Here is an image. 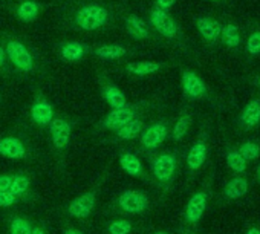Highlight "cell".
<instances>
[{"label":"cell","instance_id":"cell-1","mask_svg":"<svg viewBox=\"0 0 260 234\" xmlns=\"http://www.w3.org/2000/svg\"><path fill=\"white\" fill-rule=\"evenodd\" d=\"M107 17L109 14L106 8L98 5H87L78 10L75 16V22L84 31H95L107 22Z\"/></svg>","mask_w":260,"mask_h":234},{"label":"cell","instance_id":"cell-2","mask_svg":"<svg viewBox=\"0 0 260 234\" xmlns=\"http://www.w3.org/2000/svg\"><path fill=\"white\" fill-rule=\"evenodd\" d=\"M118 205L125 213L140 214L149 208L150 199L147 197L146 193H143L140 190H124L118 196Z\"/></svg>","mask_w":260,"mask_h":234},{"label":"cell","instance_id":"cell-3","mask_svg":"<svg viewBox=\"0 0 260 234\" xmlns=\"http://www.w3.org/2000/svg\"><path fill=\"white\" fill-rule=\"evenodd\" d=\"M176 167H178V161H176V156L172 153L158 155L152 161V172H153L155 179L159 184L172 182L175 178V173H176Z\"/></svg>","mask_w":260,"mask_h":234},{"label":"cell","instance_id":"cell-4","mask_svg":"<svg viewBox=\"0 0 260 234\" xmlns=\"http://www.w3.org/2000/svg\"><path fill=\"white\" fill-rule=\"evenodd\" d=\"M7 57L14 63V66H17L20 71L29 72L34 68V58L31 55V52L26 49V46L17 40H11L7 45Z\"/></svg>","mask_w":260,"mask_h":234},{"label":"cell","instance_id":"cell-5","mask_svg":"<svg viewBox=\"0 0 260 234\" xmlns=\"http://www.w3.org/2000/svg\"><path fill=\"white\" fill-rule=\"evenodd\" d=\"M95 205H96V191L93 190L86 191L71 200V204L68 205V213L75 219H86L92 214Z\"/></svg>","mask_w":260,"mask_h":234},{"label":"cell","instance_id":"cell-6","mask_svg":"<svg viewBox=\"0 0 260 234\" xmlns=\"http://www.w3.org/2000/svg\"><path fill=\"white\" fill-rule=\"evenodd\" d=\"M150 20H152V25L155 26V29L159 34H162L164 37L175 39L178 36V25L167 11H164L161 8H155L150 14Z\"/></svg>","mask_w":260,"mask_h":234},{"label":"cell","instance_id":"cell-7","mask_svg":"<svg viewBox=\"0 0 260 234\" xmlns=\"http://www.w3.org/2000/svg\"><path fill=\"white\" fill-rule=\"evenodd\" d=\"M49 132H51V138H52V144L55 149L63 150L69 146L71 141V133H72V127L71 123L64 118H54L49 124Z\"/></svg>","mask_w":260,"mask_h":234},{"label":"cell","instance_id":"cell-8","mask_svg":"<svg viewBox=\"0 0 260 234\" xmlns=\"http://www.w3.org/2000/svg\"><path fill=\"white\" fill-rule=\"evenodd\" d=\"M169 129L164 123H155L141 132V144L147 150H156L167 138Z\"/></svg>","mask_w":260,"mask_h":234},{"label":"cell","instance_id":"cell-9","mask_svg":"<svg viewBox=\"0 0 260 234\" xmlns=\"http://www.w3.org/2000/svg\"><path fill=\"white\" fill-rule=\"evenodd\" d=\"M182 90L188 98L193 99H201L207 95V86L204 80L193 71H184L182 78H181Z\"/></svg>","mask_w":260,"mask_h":234},{"label":"cell","instance_id":"cell-10","mask_svg":"<svg viewBox=\"0 0 260 234\" xmlns=\"http://www.w3.org/2000/svg\"><path fill=\"white\" fill-rule=\"evenodd\" d=\"M207 202H208V196L204 190L201 191H196L187 202V207H185V220L191 225L198 223L205 210H207Z\"/></svg>","mask_w":260,"mask_h":234},{"label":"cell","instance_id":"cell-11","mask_svg":"<svg viewBox=\"0 0 260 234\" xmlns=\"http://www.w3.org/2000/svg\"><path fill=\"white\" fill-rule=\"evenodd\" d=\"M135 118V110L134 107H130L128 104L127 106H122V107H116V109H112L103 121V126L109 130H118L121 126H124L127 121L134 120Z\"/></svg>","mask_w":260,"mask_h":234},{"label":"cell","instance_id":"cell-12","mask_svg":"<svg viewBox=\"0 0 260 234\" xmlns=\"http://www.w3.org/2000/svg\"><path fill=\"white\" fill-rule=\"evenodd\" d=\"M0 155L7 159H25L26 158V147L25 144L14 137H7L0 140Z\"/></svg>","mask_w":260,"mask_h":234},{"label":"cell","instance_id":"cell-13","mask_svg":"<svg viewBox=\"0 0 260 234\" xmlns=\"http://www.w3.org/2000/svg\"><path fill=\"white\" fill-rule=\"evenodd\" d=\"M31 118L39 126H49L54 120V107L49 101L39 98L31 107Z\"/></svg>","mask_w":260,"mask_h":234},{"label":"cell","instance_id":"cell-14","mask_svg":"<svg viewBox=\"0 0 260 234\" xmlns=\"http://www.w3.org/2000/svg\"><path fill=\"white\" fill-rule=\"evenodd\" d=\"M207 153H208L207 143L202 141V140L196 141L191 146V149L188 150V153H187V165H188V169L191 172L199 170L207 161Z\"/></svg>","mask_w":260,"mask_h":234},{"label":"cell","instance_id":"cell-15","mask_svg":"<svg viewBox=\"0 0 260 234\" xmlns=\"http://www.w3.org/2000/svg\"><path fill=\"white\" fill-rule=\"evenodd\" d=\"M239 121L245 129H252L260 123V99L254 98L251 99L242 110Z\"/></svg>","mask_w":260,"mask_h":234},{"label":"cell","instance_id":"cell-16","mask_svg":"<svg viewBox=\"0 0 260 234\" xmlns=\"http://www.w3.org/2000/svg\"><path fill=\"white\" fill-rule=\"evenodd\" d=\"M196 28L201 34V37L210 43H214L217 42V39H220V29H222V25L213 19H208V17H201L198 19L196 22Z\"/></svg>","mask_w":260,"mask_h":234},{"label":"cell","instance_id":"cell-17","mask_svg":"<svg viewBox=\"0 0 260 234\" xmlns=\"http://www.w3.org/2000/svg\"><path fill=\"white\" fill-rule=\"evenodd\" d=\"M162 63L159 61H152V60H144V61H132L127 63L125 69L130 75L135 77H146V75H152L156 74L162 69Z\"/></svg>","mask_w":260,"mask_h":234},{"label":"cell","instance_id":"cell-18","mask_svg":"<svg viewBox=\"0 0 260 234\" xmlns=\"http://www.w3.org/2000/svg\"><path fill=\"white\" fill-rule=\"evenodd\" d=\"M248 193V181L242 176H236L233 178L223 188V196L226 199L236 200L243 197Z\"/></svg>","mask_w":260,"mask_h":234},{"label":"cell","instance_id":"cell-19","mask_svg":"<svg viewBox=\"0 0 260 234\" xmlns=\"http://www.w3.org/2000/svg\"><path fill=\"white\" fill-rule=\"evenodd\" d=\"M119 165L130 176H134V178L143 176V164H141L140 158L134 153H121Z\"/></svg>","mask_w":260,"mask_h":234},{"label":"cell","instance_id":"cell-20","mask_svg":"<svg viewBox=\"0 0 260 234\" xmlns=\"http://www.w3.org/2000/svg\"><path fill=\"white\" fill-rule=\"evenodd\" d=\"M125 29H127L128 36H132L134 39H138V40H144V39L149 37V28H147L146 22L138 16L127 17Z\"/></svg>","mask_w":260,"mask_h":234},{"label":"cell","instance_id":"cell-21","mask_svg":"<svg viewBox=\"0 0 260 234\" xmlns=\"http://www.w3.org/2000/svg\"><path fill=\"white\" fill-rule=\"evenodd\" d=\"M144 130V124L141 120H138L137 116L134 120L127 121L124 126H121L118 130H116V137L119 140H134L137 137L141 135V132Z\"/></svg>","mask_w":260,"mask_h":234},{"label":"cell","instance_id":"cell-22","mask_svg":"<svg viewBox=\"0 0 260 234\" xmlns=\"http://www.w3.org/2000/svg\"><path fill=\"white\" fill-rule=\"evenodd\" d=\"M104 99L112 109L127 106V98H125L124 92L116 86H107L104 89Z\"/></svg>","mask_w":260,"mask_h":234},{"label":"cell","instance_id":"cell-23","mask_svg":"<svg viewBox=\"0 0 260 234\" xmlns=\"http://www.w3.org/2000/svg\"><path fill=\"white\" fill-rule=\"evenodd\" d=\"M220 39L223 42L225 46L228 48H237L240 45V32L237 25L228 23L225 26H222L220 29Z\"/></svg>","mask_w":260,"mask_h":234},{"label":"cell","instance_id":"cell-24","mask_svg":"<svg viewBox=\"0 0 260 234\" xmlns=\"http://www.w3.org/2000/svg\"><path fill=\"white\" fill-rule=\"evenodd\" d=\"M95 54L103 60H118L127 54V49L119 45H104L96 48Z\"/></svg>","mask_w":260,"mask_h":234},{"label":"cell","instance_id":"cell-25","mask_svg":"<svg viewBox=\"0 0 260 234\" xmlns=\"http://www.w3.org/2000/svg\"><path fill=\"white\" fill-rule=\"evenodd\" d=\"M29 188H31V179H29V176L22 175V173L13 175V181H11V188H10V191H11L14 196L22 197V196H25V194L29 191Z\"/></svg>","mask_w":260,"mask_h":234},{"label":"cell","instance_id":"cell-26","mask_svg":"<svg viewBox=\"0 0 260 234\" xmlns=\"http://www.w3.org/2000/svg\"><path fill=\"white\" fill-rule=\"evenodd\" d=\"M84 55V48L81 43L69 42L61 48V57L66 61H80Z\"/></svg>","mask_w":260,"mask_h":234},{"label":"cell","instance_id":"cell-27","mask_svg":"<svg viewBox=\"0 0 260 234\" xmlns=\"http://www.w3.org/2000/svg\"><path fill=\"white\" fill-rule=\"evenodd\" d=\"M17 16L23 22H34L39 16V5L34 0H26L17 8Z\"/></svg>","mask_w":260,"mask_h":234},{"label":"cell","instance_id":"cell-28","mask_svg":"<svg viewBox=\"0 0 260 234\" xmlns=\"http://www.w3.org/2000/svg\"><path fill=\"white\" fill-rule=\"evenodd\" d=\"M225 159H226V165L234 173H239L240 175V173H245L246 172V164L248 162L242 158V155L237 150H228Z\"/></svg>","mask_w":260,"mask_h":234},{"label":"cell","instance_id":"cell-29","mask_svg":"<svg viewBox=\"0 0 260 234\" xmlns=\"http://www.w3.org/2000/svg\"><path fill=\"white\" fill-rule=\"evenodd\" d=\"M237 152L242 155V158L248 162V161H255L260 156V146L254 141H245Z\"/></svg>","mask_w":260,"mask_h":234},{"label":"cell","instance_id":"cell-30","mask_svg":"<svg viewBox=\"0 0 260 234\" xmlns=\"http://www.w3.org/2000/svg\"><path fill=\"white\" fill-rule=\"evenodd\" d=\"M134 229V225L127 219H116L112 220L107 225V232L109 234H130Z\"/></svg>","mask_w":260,"mask_h":234},{"label":"cell","instance_id":"cell-31","mask_svg":"<svg viewBox=\"0 0 260 234\" xmlns=\"http://www.w3.org/2000/svg\"><path fill=\"white\" fill-rule=\"evenodd\" d=\"M188 127H190V115H182L181 118L176 121L175 127H173V133H172L173 140L175 141H181L187 135Z\"/></svg>","mask_w":260,"mask_h":234},{"label":"cell","instance_id":"cell-32","mask_svg":"<svg viewBox=\"0 0 260 234\" xmlns=\"http://www.w3.org/2000/svg\"><path fill=\"white\" fill-rule=\"evenodd\" d=\"M31 223L23 217H14L10 223V234H31Z\"/></svg>","mask_w":260,"mask_h":234},{"label":"cell","instance_id":"cell-33","mask_svg":"<svg viewBox=\"0 0 260 234\" xmlns=\"http://www.w3.org/2000/svg\"><path fill=\"white\" fill-rule=\"evenodd\" d=\"M246 52L252 57L260 55V31H254L248 40H246V46H245Z\"/></svg>","mask_w":260,"mask_h":234},{"label":"cell","instance_id":"cell-34","mask_svg":"<svg viewBox=\"0 0 260 234\" xmlns=\"http://www.w3.org/2000/svg\"><path fill=\"white\" fill-rule=\"evenodd\" d=\"M17 199L19 197L14 196L11 191H0V208H10L16 205Z\"/></svg>","mask_w":260,"mask_h":234},{"label":"cell","instance_id":"cell-35","mask_svg":"<svg viewBox=\"0 0 260 234\" xmlns=\"http://www.w3.org/2000/svg\"><path fill=\"white\" fill-rule=\"evenodd\" d=\"M13 175H0V191H10Z\"/></svg>","mask_w":260,"mask_h":234},{"label":"cell","instance_id":"cell-36","mask_svg":"<svg viewBox=\"0 0 260 234\" xmlns=\"http://www.w3.org/2000/svg\"><path fill=\"white\" fill-rule=\"evenodd\" d=\"M175 4H176V0H156L158 8H161V10H164V11L170 10Z\"/></svg>","mask_w":260,"mask_h":234},{"label":"cell","instance_id":"cell-37","mask_svg":"<svg viewBox=\"0 0 260 234\" xmlns=\"http://www.w3.org/2000/svg\"><path fill=\"white\" fill-rule=\"evenodd\" d=\"M5 61H7V52L2 46H0V68L5 66Z\"/></svg>","mask_w":260,"mask_h":234},{"label":"cell","instance_id":"cell-38","mask_svg":"<svg viewBox=\"0 0 260 234\" xmlns=\"http://www.w3.org/2000/svg\"><path fill=\"white\" fill-rule=\"evenodd\" d=\"M63 234H84V232H81L80 229H75V228H66L63 231Z\"/></svg>","mask_w":260,"mask_h":234},{"label":"cell","instance_id":"cell-39","mask_svg":"<svg viewBox=\"0 0 260 234\" xmlns=\"http://www.w3.org/2000/svg\"><path fill=\"white\" fill-rule=\"evenodd\" d=\"M31 234H46V232H45V229L42 226H32Z\"/></svg>","mask_w":260,"mask_h":234},{"label":"cell","instance_id":"cell-40","mask_svg":"<svg viewBox=\"0 0 260 234\" xmlns=\"http://www.w3.org/2000/svg\"><path fill=\"white\" fill-rule=\"evenodd\" d=\"M246 234H260V229L255 228V226H252V228H249V229L246 231Z\"/></svg>","mask_w":260,"mask_h":234},{"label":"cell","instance_id":"cell-41","mask_svg":"<svg viewBox=\"0 0 260 234\" xmlns=\"http://www.w3.org/2000/svg\"><path fill=\"white\" fill-rule=\"evenodd\" d=\"M257 181H258V184H260V164H258V167H257Z\"/></svg>","mask_w":260,"mask_h":234},{"label":"cell","instance_id":"cell-42","mask_svg":"<svg viewBox=\"0 0 260 234\" xmlns=\"http://www.w3.org/2000/svg\"><path fill=\"white\" fill-rule=\"evenodd\" d=\"M153 234H170V232H167V231H155Z\"/></svg>","mask_w":260,"mask_h":234},{"label":"cell","instance_id":"cell-43","mask_svg":"<svg viewBox=\"0 0 260 234\" xmlns=\"http://www.w3.org/2000/svg\"><path fill=\"white\" fill-rule=\"evenodd\" d=\"M257 83H258V86H260V77H258V80H257Z\"/></svg>","mask_w":260,"mask_h":234},{"label":"cell","instance_id":"cell-44","mask_svg":"<svg viewBox=\"0 0 260 234\" xmlns=\"http://www.w3.org/2000/svg\"><path fill=\"white\" fill-rule=\"evenodd\" d=\"M211 2H219V0H211Z\"/></svg>","mask_w":260,"mask_h":234}]
</instances>
